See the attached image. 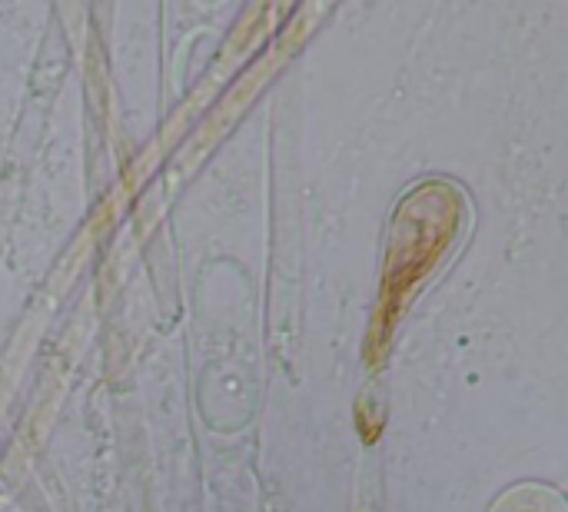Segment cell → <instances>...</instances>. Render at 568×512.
Returning <instances> with one entry per match:
<instances>
[{"label":"cell","mask_w":568,"mask_h":512,"mask_svg":"<svg viewBox=\"0 0 568 512\" xmlns=\"http://www.w3.org/2000/svg\"><path fill=\"white\" fill-rule=\"evenodd\" d=\"M406 227L413 230V240L396 233L393 257H389V273H386V307L379 310V320L393 317L396 300L413 290V283L429 270V263L446 250L456 220H459V200L446 183H426L416 197L406 200L403 213Z\"/></svg>","instance_id":"6da1fadb"}]
</instances>
